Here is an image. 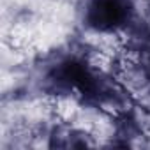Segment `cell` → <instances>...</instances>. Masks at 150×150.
Masks as SVG:
<instances>
[{
    "label": "cell",
    "mask_w": 150,
    "mask_h": 150,
    "mask_svg": "<svg viewBox=\"0 0 150 150\" xmlns=\"http://www.w3.org/2000/svg\"><path fill=\"white\" fill-rule=\"evenodd\" d=\"M129 118L132 120V124L136 125V129L146 139H150V108H146L141 103H134L132 110L129 111Z\"/></svg>",
    "instance_id": "1"
}]
</instances>
